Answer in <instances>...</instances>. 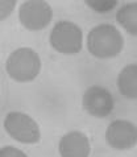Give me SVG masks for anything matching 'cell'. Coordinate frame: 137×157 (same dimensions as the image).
Segmentation results:
<instances>
[{"instance_id":"obj_1","label":"cell","mask_w":137,"mask_h":157,"mask_svg":"<svg viewBox=\"0 0 137 157\" xmlns=\"http://www.w3.org/2000/svg\"><path fill=\"white\" fill-rule=\"evenodd\" d=\"M88 53L99 59H111L124 49V37L112 24H99L88 32Z\"/></svg>"},{"instance_id":"obj_2","label":"cell","mask_w":137,"mask_h":157,"mask_svg":"<svg viewBox=\"0 0 137 157\" xmlns=\"http://www.w3.org/2000/svg\"><path fill=\"white\" fill-rule=\"evenodd\" d=\"M41 58L32 48H19L8 56L6 70L13 81L26 83L38 77L41 71Z\"/></svg>"},{"instance_id":"obj_3","label":"cell","mask_w":137,"mask_h":157,"mask_svg":"<svg viewBox=\"0 0 137 157\" xmlns=\"http://www.w3.org/2000/svg\"><path fill=\"white\" fill-rule=\"evenodd\" d=\"M49 42L53 49L61 54H77L83 46V32L73 21L62 20L53 27Z\"/></svg>"},{"instance_id":"obj_4","label":"cell","mask_w":137,"mask_h":157,"mask_svg":"<svg viewBox=\"0 0 137 157\" xmlns=\"http://www.w3.org/2000/svg\"><path fill=\"white\" fill-rule=\"evenodd\" d=\"M4 129L13 140L23 144H37L41 140V131L32 116L19 111H11L4 119Z\"/></svg>"},{"instance_id":"obj_5","label":"cell","mask_w":137,"mask_h":157,"mask_svg":"<svg viewBox=\"0 0 137 157\" xmlns=\"http://www.w3.org/2000/svg\"><path fill=\"white\" fill-rule=\"evenodd\" d=\"M19 20L28 30H42L51 23L53 10L45 0H26L19 8Z\"/></svg>"},{"instance_id":"obj_6","label":"cell","mask_w":137,"mask_h":157,"mask_svg":"<svg viewBox=\"0 0 137 157\" xmlns=\"http://www.w3.org/2000/svg\"><path fill=\"white\" fill-rule=\"evenodd\" d=\"M82 106L88 115L103 119L109 116L113 111V95L105 87L98 85L90 86L82 97Z\"/></svg>"},{"instance_id":"obj_7","label":"cell","mask_w":137,"mask_h":157,"mask_svg":"<svg viewBox=\"0 0 137 157\" xmlns=\"http://www.w3.org/2000/svg\"><path fill=\"white\" fill-rule=\"evenodd\" d=\"M105 140L116 151H128L136 147L137 128L135 123L124 119H116L109 123L105 131Z\"/></svg>"},{"instance_id":"obj_8","label":"cell","mask_w":137,"mask_h":157,"mask_svg":"<svg viewBox=\"0 0 137 157\" xmlns=\"http://www.w3.org/2000/svg\"><path fill=\"white\" fill-rule=\"evenodd\" d=\"M58 152L61 157H90L91 144L81 131H70L61 137Z\"/></svg>"},{"instance_id":"obj_9","label":"cell","mask_w":137,"mask_h":157,"mask_svg":"<svg viewBox=\"0 0 137 157\" xmlns=\"http://www.w3.org/2000/svg\"><path fill=\"white\" fill-rule=\"evenodd\" d=\"M117 89L123 97L135 100L137 98V65H127L117 77Z\"/></svg>"},{"instance_id":"obj_10","label":"cell","mask_w":137,"mask_h":157,"mask_svg":"<svg viewBox=\"0 0 137 157\" xmlns=\"http://www.w3.org/2000/svg\"><path fill=\"white\" fill-rule=\"evenodd\" d=\"M116 21L132 36L137 34V3L124 4L116 13Z\"/></svg>"},{"instance_id":"obj_11","label":"cell","mask_w":137,"mask_h":157,"mask_svg":"<svg viewBox=\"0 0 137 157\" xmlns=\"http://www.w3.org/2000/svg\"><path fill=\"white\" fill-rule=\"evenodd\" d=\"M83 2L96 13H108L117 6V0H83Z\"/></svg>"},{"instance_id":"obj_12","label":"cell","mask_w":137,"mask_h":157,"mask_svg":"<svg viewBox=\"0 0 137 157\" xmlns=\"http://www.w3.org/2000/svg\"><path fill=\"white\" fill-rule=\"evenodd\" d=\"M17 4V0H0V21L11 16Z\"/></svg>"},{"instance_id":"obj_13","label":"cell","mask_w":137,"mask_h":157,"mask_svg":"<svg viewBox=\"0 0 137 157\" xmlns=\"http://www.w3.org/2000/svg\"><path fill=\"white\" fill-rule=\"evenodd\" d=\"M0 157H28L21 149L12 145H7L0 148Z\"/></svg>"},{"instance_id":"obj_14","label":"cell","mask_w":137,"mask_h":157,"mask_svg":"<svg viewBox=\"0 0 137 157\" xmlns=\"http://www.w3.org/2000/svg\"><path fill=\"white\" fill-rule=\"evenodd\" d=\"M0 100H2V99H0Z\"/></svg>"}]
</instances>
